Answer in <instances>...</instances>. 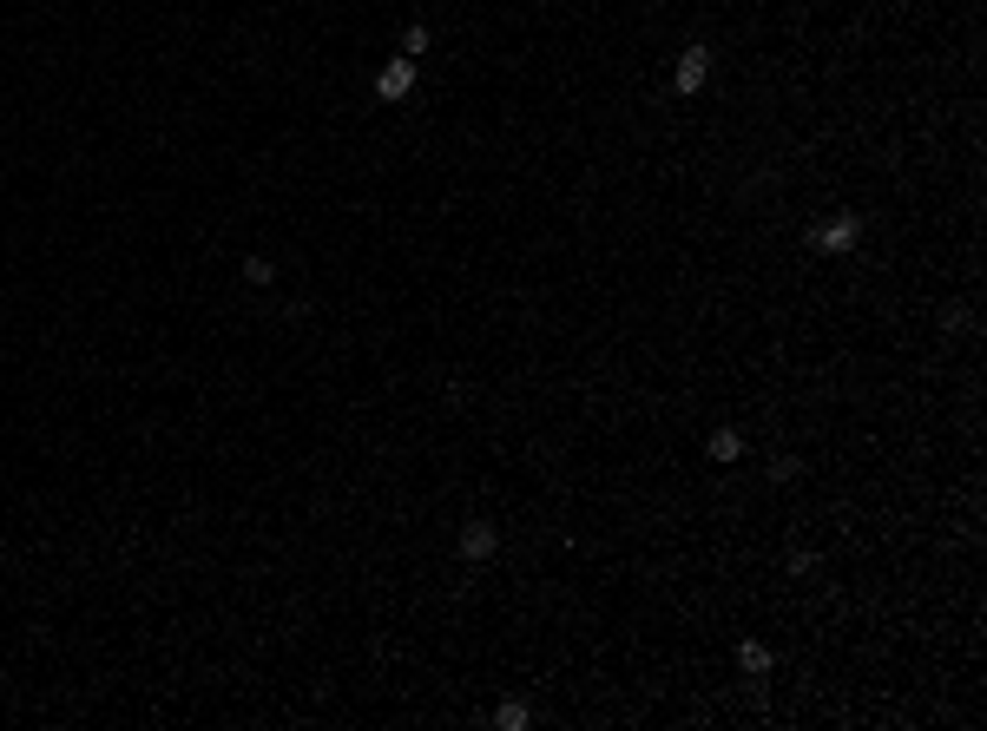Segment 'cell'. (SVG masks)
I'll return each instance as SVG.
<instances>
[{
  "label": "cell",
  "mask_w": 987,
  "mask_h": 731,
  "mask_svg": "<svg viewBox=\"0 0 987 731\" xmlns=\"http://www.w3.org/2000/svg\"><path fill=\"white\" fill-rule=\"evenodd\" d=\"M810 244H816V251H830V257L856 251V244H862V218H856V211H843V218L816 224V231H810Z\"/></svg>",
  "instance_id": "cell-1"
},
{
  "label": "cell",
  "mask_w": 987,
  "mask_h": 731,
  "mask_svg": "<svg viewBox=\"0 0 987 731\" xmlns=\"http://www.w3.org/2000/svg\"><path fill=\"white\" fill-rule=\"evenodd\" d=\"M705 80H711V47H685L672 66V86L691 99V93H705Z\"/></svg>",
  "instance_id": "cell-2"
},
{
  "label": "cell",
  "mask_w": 987,
  "mask_h": 731,
  "mask_svg": "<svg viewBox=\"0 0 987 731\" xmlns=\"http://www.w3.org/2000/svg\"><path fill=\"white\" fill-rule=\"evenodd\" d=\"M415 73H422V60H408V53H395V60H389V66L376 73V93H382V99H408V93H415Z\"/></svg>",
  "instance_id": "cell-3"
},
{
  "label": "cell",
  "mask_w": 987,
  "mask_h": 731,
  "mask_svg": "<svg viewBox=\"0 0 987 731\" xmlns=\"http://www.w3.org/2000/svg\"><path fill=\"white\" fill-rule=\"evenodd\" d=\"M494 547H501L494 521H468L461 527V560H494Z\"/></svg>",
  "instance_id": "cell-4"
},
{
  "label": "cell",
  "mask_w": 987,
  "mask_h": 731,
  "mask_svg": "<svg viewBox=\"0 0 987 731\" xmlns=\"http://www.w3.org/2000/svg\"><path fill=\"white\" fill-rule=\"evenodd\" d=\"M737 666L751 672V679H764V672L777 666V659H770V646H764V639H737Z\"/></svg>",
  "instance_id": "cell-5"
},
{
  "label": "cell",
  "mask_w": 987,
  "mask_h": 731,
  "mask_svg": "<svg viewBox=\"0 0 987 731\" xmlns=\"http://www.w3.org/2000/svg\"><path fill=\"white\" fill-rule=\"evenodd\" d=\"M705 455H711V461H737V455H744V435H737V429H731V422H724V429H711V442H705Z\"/></svg>",
  "instance_id": "cell-6"
},
{
  "label": "cell",
  "mask_w": 987,
  "mask_h": 731,
  "mask_svg": "<svg viewBox=\"0 0 987 731\" xmlns=\"http://www.w3.org/2000/svg\"><path fill=\"white\" fill-rule=\"evenodd\" d=\"M494 725H501V731H527L533 725V705L527 699H507L501 712H494Z\"/></svg>",
  "instance_id": "cell-7"
},
{
  "label": "cell",
  "mask_w": 987,
  "mask_h": 731,
  "mask_svg": "<svg viewBox=\"0 0 987 731\" xmlns=\"http://www.w3.org/2000/svg\"><path fill=\"white\" fill-rule=\"evenodd\" d=\"M797 475H803V461H797V455H777V461H770V481H777V488H790Z\"/></svg>",
  "instance_id": "cell-8"
},
{
  "label": "cell",
  "mask_w": 987,
  "mask_h": 731,
  "mask_svg": "<svg viewBox=\"0 0 987 731\" xmlns=\"http://www.w3.org/2000/svg\"><path fill=\"white\" fill-rule=\"evenodd\" d=\"M270 277H277L270 257H244V284H270Z\"/></svg>",
  "instance_id": "cell-9"
},
{
  "label": "cell",
  "mask_w": 987,
  "mask_h": 731,
  "mask_svg": "<svg viewBox=\"0 0 987 731\" xmlns=\"http://www.w3.org/2000/svg\"><path fill=\"white\" fill-rule=\"evenodd\" d=\"M402 53H408V60H422V53H428V27H422V20L402 33Z\"/></svg>",
  "instance_id": "cell-10"
}]
</instances>
